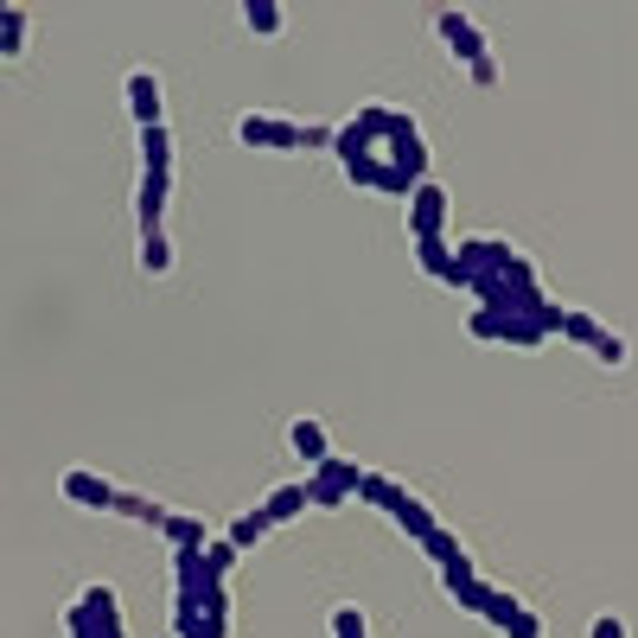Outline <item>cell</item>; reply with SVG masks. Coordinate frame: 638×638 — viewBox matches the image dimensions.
<instances>
[{
    "label": "cell",
    "mask_w": 638,
    "mask_h": 638,
    "mask_svg": "<svg viewBox=\"0 0 638 638\" xmlns=\"http://www.w3.org/2000/svg\"><path fill=\"white\" fill-rule=\"evenodd\" d=\"M268 530H275V518H268V511H250V518H236V524H230V543H236V549H250V543H263Z\"/></svg>",
    "instance_id": "cell-11"
},
{
    "label": "cell",
    "mask_w": 638,
    "mask_h": 638,
    "mask_svg": "<svg viewBox=\"0 0 638 638\" xmlns=\"http://www.w3.org/2000/svg\"><path fill=\"white\" fill-rule=\"evenodd\" d=\"M421 549H428V556L441 562V575H448V568H460V562H466V549H460V536H453V530H434V536H428Z\"/></svg>",
    "instance_id": "cell-10"
},
{
    "label": "cell",
    "mask_w": 638,
    "mask_h": 638,
    "mask_svg": "<svg viewBox=\"0 0 638 638\" xmlns=\"http://www.w3.org/2000/svg\"><path fill=\"white\" fill-rule=\"evenodd\" d=\"M441 33H448L453 58H466V71H473V65H486V45H479V33H473V20H460V13H441Z\"/></svg>",
    "instance_id": "cell-6"
},
{
    "label": "cell",
    "mask_w": 638,
    "mask_h": 638,
    "mask_svg": "<svg viewBox=\"0 0 638 638\" xmlns=\"http://www.w3.org/2000/svg\"><path fill=\"white\" fill-rule=\"evenodd\" d=\"M504 633H511V638H543V619H536V613H518Z\"/></svg>",
    "instance_id": "cell-16"
},
{
    "label": "cell",
    "mask_w": 638,
    "mask_h": 638,
    "mask_svg": "<svg viewBox=\"0 0 638 638\" xmlns=\"http://www.w3.org/2000/svg\"><path fill=\"white\" fill-rule=\"evenodd\" d=\"M166 543H173V549H198V543H205V524H198V518H166Z\"/></svg>",
    "instance_id": "cell-12"
},
{
    "label": "cell",
    "mask_w": 638,
    "mask_h": 638,
    "mask_svg": "<svg viewBox=\"0 0 638 638\" xmlns=\"http://www.w3.org/2000/svg\"><path fill=\"white\" fill-rule=\"evenodd\" d=\"M333 633L338 638H364V613H358V606H338V613H333Z\"/></svg>",
    "instance_id": "cell-14"
},
{
    "label": "cell",
    "mask_w": 638,
    "mask_h": 638,
    "mask_svg": "<svg viewBox=\"0 0 638 638\" xmlns=\"http://www.w3.org/2000/svg\"><path fill=\"white\" fill-rule=\"evenodd\" d=\"M65 498L71 504H90V511H115L121 504V491L109 479H96V473H65Z\"/></svg>",
    "instance_id": "cell-3"
},
{
    "label": "cell",
    "mask_w": 638,
    "mask_h": 638,
    "mask_svg": "<svg viewBox=\"0 0 638 638\" xmlns=\"http://www.w3.org/2000/svg\"><path fill=\"white\" fill-rule=\"evenodd\" d=\"M306 504H313V486H281V491H268V518H275V524H288V518H301Z\"/></svg>",
    "instance_id": "cell-9"
},
{
    "label": "cell",
    "mask_w": 638,
    "mask_h": 638,
    "mask_svg": "<svg viewBox=\"0 0 638 638\" xmlns=\"http://www.w3.org/2000/svg\"><path fill=\"white\" fill-rule=\"evenodd\" d=\"M594 638H626V626H619L613 613H601V619H594Z\"/></svg>",
    "instance_id": "cell-17"
},
{
    "label": "cell",
    "mask_w": 638,
    "mask_h": 638,
    "mask_svg": "<svg viewBox=\"0 0 638 638\" xmlns=\"http://www.w3.org/2000/svg\"><path fill=\"white\" fill-rule=\"evenodd\" d=\"M562 333L588 338V345H594V358H601V364H626V338H619V333H601V326H594V320H581V313H568V320H562Z\"/></svg>",
    "instance_id": "cell-4"
},
{
    "label": "cell",
    "mask_w": 638,
    "mask_h": 638,
    "mask_svg": "<svg viewBox=\"0 0 638 638\" xmlns=\"http://www.w3.org/2000/svg\"><path fill=\"white\" fill-rule=\"evenodd\" d=\"M306 486H313V504H320V511H333V504H345V498H358V491H364V473H358V466H345V460H326V466H313V479H306Z\"/></svg>",
    "instance_id": "cell-1"
},
{
    "label": "cell",
    "mask_w": 638,
    "mask_h": 638,
    "mask_svg": "<svg viewBox=\"0 0 638 638\" xmlns=\"http://www.w3.org/2000/svg\"><path fill=\"white\" fill-rule=\"evenodd\" d=\"M236 135H243L250 148H306V128L301 121H281V115H243Z\"/></svg>",
    "instance_id": "cell-2"
},
{
    "label": "cell",
    "mask_w": 638,
    "mask_h": 638,
    "mask_svg": "<svg viewBox=\"0 0 638 638\" xmlns=\"http://www.w3.org/2000/svg\"><path fill=\"white\" fill-rule=\"evenodd\" d=\"M141 268H148V275H166V268H173V250H166V236H160V230L141 236Z\"/></svg>",
    "instance_id": "cell-13"
},
{
    "label": "cell",
    "mask_w": 638,
    "mask_h": 638,
    "mask_svg": "<svg viewBox=\"0 0 638 638\" xmlns=\"http://www.w3.org/2000/svg\"><path fill=\"white\" fill-rule=\"evenodd\" d=\"M250 26H256V33H275V26H281V7H256V0H250Z\"/></svg>",
    "instance_id": "cell-15"
},
{
    "label": "cell",
    "mask_w": 638,
    "mask_h": 638,
    "mask_svg": "<svg viewBox=\"0 0 638 638\" xmlns=\"http://www.w3.org/2000/svg\"><path fill=\"white\" fill-rule=\"evenodd\" d=\"M390 518H396V524L409 530L415 543H428V536H434V511H428V504H421V498H415V491H403V498H396V504H390Z\"/></svg>",
    "instance_id": "cell-7"
},
{
    "label": "cell",
    "mask_w": 638,
    "mask_h": 638,
    "mask_svg": "<svg viewBox=\"0 0 638 638\" xmlns=\"http://www.w3.org/2000/svg\"><path fill=\"white\" fill-rule=\"evenodd\" d=\"M288 441H294V453H301L306 466H326V460H333L326 428H320V421H294V428H288Z\"/></svg>",
    "instance_id": "cell-8"
},
{
    "label": "cell",
    "mask_w": 638,
    "mask_h": 638,
    "mask_svg": "<svg viewBox=\"0 0 638 638\" xmlns=\"http://www.w3.org/2000/svg\"><path fill=\"white\" fill-rule=\"evenodd\" d=\"M128 103H135L141 135H148V128H160V77H153V71H135V77H128Z\"/></svg>",
    "instance_id": "cell-5"
}]
</instances>
